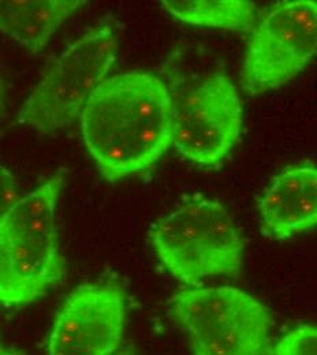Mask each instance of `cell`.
<instances>
[{
  "instance_id": "obj_1",
  "label": "cell",
  "mask_w": 317,
  "mask_h": 355,
  "mask_svg": "<svg viewBox=\"0 0 317 355\" xmlns=\"http://www.w3.org/2000/svg\"><path fill=\"white\" fill-rule=\"evenodd\" d=\"M175 101L155 74L132 71L103 81L80 121L84 144L103 177H130L155 164L174 141Z\"/></svg>"
},
{
  "instance_id": "obj_2",
  "label": "cell",
  "mask_w": 317,
  "mask_h": 355,
  "mask_svg": "<svg viewBox=\"0 0 317 355\" xmlns=\"http://www.w3.org/2000/svg\"><path fill=\"white\" fill-rule=\"evenodd\" d=\"M65 175L19 197L0 219V305L19 308L46 295L66 275L56 208Z\"/></svg>"
},
{
  "instance_id": "obj_3",
  "label": "cell",
  "mask_w": 317,
  "mask_h": 355,
  "mask_svg": "<svg viewBox=\"0 0 317 355\" xmlns=\"http://www.w3.org/2000/svg\"><path fill=\"white\" fill-rule=\"evenodd\" d=\"M149 241L162 264L187 286L214 276L235 277L242 270L245 241L232 216L215 200H193L159 218Z\"/></svg>"
},
{
  "instance_id": "obj_4",
  "label": "cell",
  "mask_w": 317,
  "mask_h": 355,
  "mask_svg": "<svg viewBox=\"0 0 317 355\" xmlns=\"http://www.w3.org/2000/svg\"><path fill=\"white\" fill-rule=\"evenodd\" d=\"M171 315L193 355H272L271 313L241 288L182 290L171 300Z\"/></svg>"
},
{
  "instance_id": "obj_5",
  "label": "cell",
  "mask_w": 317,
  "mask_h": 355,
  "mask_svg": "<svg viewBox=\"0 0 317 355\" xmlns=\"http://www.w3.org/2000/svg\"><path fill=\"white\" fill-rule=\"evenodd\" d=\"M118 37L110 24L87 32L48 67L19 111V122L39 132L63 129L80 118L118 55Z\"/></svg>"
},
{
  "instance_id": "obj_6",
  "label": "cell",
  "mask_w": 317,
  "mask_h": 355,
  "mask_svg": "<svg viewBox=\"0 0 317 355\" xmlns=\"http://www.w3.org/2000/svg\"><path fill=\"white\" fill-rule=\"evenodd\" d=\"M316 49V1L272 6L252 31L241 71L242 87L250 94L284 87L309 64Z\"/></svg>"
},
{
  "instance_id": "obj_7",
  "label": "cell",
  "mask_w": 317,
  "mask_h": 355,
  "mask_svg": "<svg viewBox=\"0 0 317 355\" xmlns=\"http://www.w3.org/2000/svg\"><path fill=\"white\" fill-rule=\"evenodd\" d=\"M242 125L238 89L225 74H215L175 103L173 145L185 159L215 167L238 142Z\"/></svg>"
},
{
  "instance_id": "obj_8",
  "label": "cell",
  "mask_w": 317,
  "mask_h": 355,
  "mask_svg": "<svg viewBox=\"0 0 317 355\" xmlns=\"http://www.w3.org/2000/svg\"><path fill=\"white\" fill-rule=\"evenodd\" d=\"M126 325V297L117 284H84L63 302L52 324L46 355H112Z\"/></svg>"
},
{
  "instance_id": "obj_9",
  "label": "cell",
  "mask_w": 317,
  "mask_h": 355,
  "mask_svg": "<svg viewBox=\"0 0 317 355\" xmlns=\"http://www.w3.org/2000/svg\"><path fill=\"white\" fill-rule=\"evenodd\" d=\"M262 232L271 239H289L317 222V170L311 163L286 168L272 180L259 204Z\"/></svg>"
},
{
  "instance_id": "obj_10",
  "label": "cell",
  "mask_w": 317,
  "mask_h": 355,
  "mask_svg": "<svg viewBox=\"0 0 317 355\" xmlns=\"http://www.w3.org/2000/svg\"><path fill=\"white\" fill-rule=\"evenodd\" d=\"M87 4L83 0H0V32L39 53L59 26Z\"/></svg>"
},
{
  "instance_id": "obj_11",
  "label": "cell",
  "mask_w": 317,
  "mask_h": 355,
  "mask_svg": "<svg viewBox=\"0 0 317 355\" xmlns=\"http://www.w3.org/2000/svg\"><path fill=\"white\" fill-rule=\"evenodd\" d=\"M164 8L185 24L250 33L256 6L246 0H166Z\"/></svg>"
},
{
  "instance_id": "obj_12",
  "label": "cell",
  "mask_w": 317,
  "mask_h": 355,
  "mask_svg": "<svg viewBox=\"0 0 317 355\" xmlns=\"http://www.w3.org/2000/svg\"><path fill=\"white\" fill-rule=\"evenodd\" d=\"M272 355H317L316 327L302 324L293 328L272 347Z\"/></svg>"
},
{
  "instance_id": "obj_13",
  "label": "cell",
  "mask_w": 317,
  "mask_h": 355,
  "mask_svg": "<svg viewBox=\"0 0 317 355\" xmlns=\"http://www.w3.org/2000/svg\"><path fill=\"white\" fill-rule=\"evenodd\" d=\"M19 187L12 174L0 164V219L19 200Z\"/></svg>"
},
{
  "instance_id": "obj_14",
  "label": "cell",
  "mask_w": 317,
  "mask_h": 355,
  "mask_svg": "<svg viewBox=\"0 0 317 355\" xmlns=\"http://www.w3.org/2000/svg\"><path fill=\"white\" fill-rule=\"evenodd\" d=\"M0 355H25L21 352H17L14 349H8V347H0Z\"/></svg>"
},
{
  "instance_id": "obj_15",
  "label": "cell",
  "mask_w": 317,
  "mask_h": 355,
  "mask_svg": "<svg viewBox=\"0 0 317 355\" xmlns=\"http://www.w3.org/2000/svg\"><path fill=\"white\" fill-rule=\"evenodd\" d=\"M4 107V85H3V80L0 77V114L3 111Z\"/></svg>"
},
{
  "instance_id": "obj_16",
  "label": "cell",
  "mask_w": 317,
  "mask_h": 355,
  "mask_svg": "<svg viewBox=\"0 0 317 355\" xmlns=\"http://www.w3.org/2000/svg\"><path fill=\"white\" fill-rule=\"evenodd\" d=\"M117 355H135L133 353H130V352H121V353H118Z\"/></svg>"
}]
</instances>
